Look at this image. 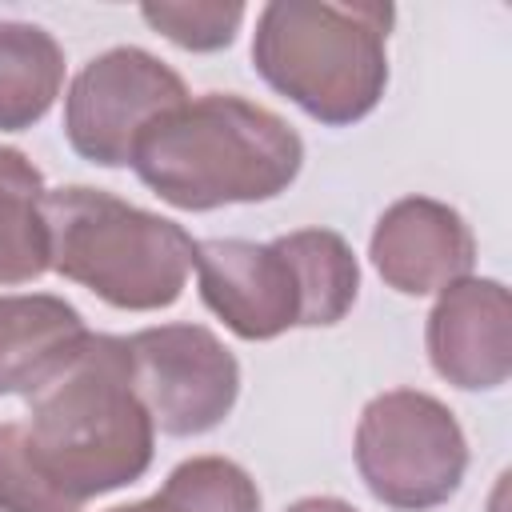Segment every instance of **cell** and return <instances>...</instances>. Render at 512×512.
<instances>
[{
  "instance_id": "13",
  "label": "cell",
  "mask_w": 512,
  "mask_h": 512,
  "mask_svg": "<svg viewBox=\"0 0 512 512\" xmlns=\"http://www.w3.org/2000/svg\"><path fill=\"white\" fill-rule=\"evenodd\" d=\"M44 176L20 152L0 144V284H32L48 272Z\"/></svg>"
},
{
  "instance_id": "6",
  "label": "cell",
  "mask_w": 512,
  "mask_h": 512,
  "mask_svg": "<svg viewBox=\"0 0 512 512\" xmlns=\"http://www.w3.org/2000/svg\"><path fill=\"white\" fill-rule=\"evenodd\" d=\"M132 388L168 436H204L240 396V364L204 324H160L124 336Z\"/></svg>"
},
{
  "instance_id": "5",
  "label": "cell",
  "mask_w": 512,
  "mask_h": 512,
  "mask_svg": "<svg viewBox=\"0 0 512 512\" xmlns=\"http://www.w3.org/2000/svg\"><path fill=\"white\" fill-rule=\"evenodd\" d=\"M352 452L368 492L400 512L448 504L468 472V440L456 416L416 388L372 396L360 412Z\"/></svg>"
},
{
  "instance_id": "9",
  "label": "cell",
  "mask_w": 512,
  "mask_h": 512,
  "mask_svg": "<svg viewBox=\"0 0 512 512\" xmlns=\"http://www.w3.org/2000/svg\"><path fill=\"white\" fill-rule=\"evenodd\" d=\"M428 360L440 380L464 392L500 388L512 372V300L500 280L464 276L440 288L424 328Z\"/></svg>"
},
{
  "instance_id": "1",
  "label": "cell",
  "mask_w": 512,
  "mask_h": 512,
  "mask_svg": "<svg viewBox=\"0 0 512 512\" xmlns=\"http://www.w3.org/2000/svg\"><path fill=\"white\" fill-rule=\"evenodd\" d=\"M20 436L40 472L80 508L136 484L152 464L156 428L132 388L124 336L88 332L76 356L28 396Z\"/></svg>"
},
{
  "instance_id": "14",
  "label": "cell",
  "mask_w": 512,
  "mask_h": 512,
  "mask_svg": "<svg viewBox=\"0 0 512 512\" xmlns=\"http://www.w3.org/2000/svg\"><path fill=\"white\" fill-rule=\"evenodd\" d=\"M108 512H260V492L236 460L192 456L168 472L160 492Z\"/></svg>"
},
{
  "instance_id": "7",
  "label": "cell",
  "mask_w": 512,
  "mask_h": 512,
  "mask_svg": "<svg viewBox=\"0 0 512 512\" xmlns=\"http://www.w3.org/2000/svg\"><path fill=\"white\" fill-rule=\"evenodd\" d=\"M188 100L184 80L152 52L120 44L88 60L64 96V136L100 168L132 164L140 132Z\"/></svg>"
},
{
  "instance_id": "17",
  "label": "cell",
  "mask_w": 512,
  "mask_h": 512,
  "mask_svg": "<svg viewBox=\"0 0 512 512\" xmlns=\"http://www.w3.org/2000/svg\"><path fill=\"white\" fill-rule=\"evenodd\" d=\"M288 512H356V508L348 500H336V496H304Z\"/></svg>"
},
{
  "instance_id": "10",
  "label": "cell",
  "mask_w": 512,
  "mask_h": 512,
  "mask_svg": "<svg viewBox=\"0 0 512 512\" xmlns=\"http://www.w3.org/2000/svg\"><path fill=\"white\" fill-rule=\"evenodd\" d=\"M368 256L388 288L428 296L472 272L476 236L456 208L428 196H404L376 220Z\"/></svg>"
},
{
  "instance_id": "16",
  "label": "cell",
  "mask_w": 512,
  "mask_h": 512,
  "mask_svg": "<svg viewBox=\"0 0 512 512\" xmlns=\"http://www.w3.org/2000/svg\"><path fill=\"white\" fill-rule=\"evenodd\" d=\"M0 512H80L28 456L20 424H0Z\"/></svg>"
},
{
  "instance_id": "2",
  "label": "cell",
  "mask_w": 512,
  "mask_h": 512,
  "mask_svg": "<svg viewBox=\"0 0 512 512\" xmlns=\"http://www.w3.org/2000/svg\"><path fill=\"white\" fill-rule=\"evenodd\" d=\"M300 164L296 128L236 92L188 96L152 120L132 148L140 184L184 212L272 200L300 176Z\"/></svg>"
},
{
  "instance_id": "15",
  "label": "cell",
  "mask_w": 512,
  "mask_h": 512,
  "mask_svg": "<svg viewBox=\"0 0 512 512\" xmlns=\"http://www.w3.org/2000/svg\"><path fill=\"white\" fill-rule=\"evenodd\" d=\"M140 16L188 52H220L236 40L248 8L224 0H152L140 4Z\"/></svg>"
},
{
  "instance_id": "12",
  "label": "cell",
  "mask_w": 512,
  "mask_h": 512,
  "mask_svg": "<svg viewBox=\"0 0 512 512\" xmlns=\"http://www.w3.org/2000/svg\"><path fill=\"white\" fill-rule=\"evenodd\" d=\"M64 88V48L40 24L0 20V132H24L48 116Z\"/></svg>"
},
{
  "instance_id": "3",
  "label": "cell",
  "mask_w": 512,
  "mask_h": 512,
  "mask_svg": "<svg viewBox=\"0 0 512 512\" xmlns=\"http://www.w3.org/2000/svg\"><path fill=\"white\" fill-rule=\"evenodd\" d=\"M392 4L272 0L256 16L252 64L268 88L312 120L344 128L364 120L388 88Z\"/></svg>"
},
{
  "instance_id": "11",
  "label": "cell",
  "mask_w": 512,
  "mask_h": 512,
  "mask_svg": "<svg viewBox=\"0 0 512 512\" xmlns=\"http://www.w3.org/2000/svg\"><path fill=\"white\" fill-rule=\"evenodd\" d=\"M80 312L48 292L0 296V396H32L84 344Z\"/></svg>"
},
{
  "instance_id": "4",
  "label": "cell",
  "mask_w": 512,
  "mask_h": 512,
  "mask_svg": "<svg viewBox=\"0 0 512 512\" xmlns=\"http://www.w3.org/2000/svg\"><path fill=\"white\" fill-rule=\"evenodd\" d=\"M40 212L56 276L124 312H156L180 300L196 240L176 220L84 184L44 192Z\"/></svg>"
},
{
  "instance_id": "8",
  "label": "cell",
  "mask_w": 512,
  "mask_h": 512,
  "mask_svg": "<svg viewBox=\"0 0 512 512\" xmlns=\"http://www.w3.org/2000/svg\"><path fill=\"white\" fill-rule=\"evenodd\" d=\"M200 300L240 340H272L288 328H308V292L292 236L256 240H196Z\"/></svg>"
}]
</instances>
